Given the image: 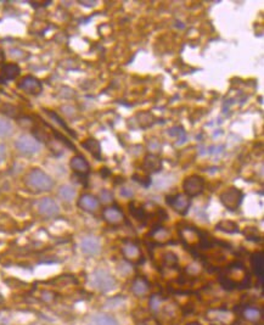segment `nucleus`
<instances>
[{
	"mask_svg": "<svg viewBox=\"0 0 264 325\" xmlns=\"http://www.w3.org/2000/svg\"><path fill=\"white\" fill-rule=\"evenodd\" d=\"M21 68L17 63H4L0 68V78L2 81H11L20 76Z\"/></svg>",
	"mask_w": 264,
	"mask_h": 325,
	"instance_id": "14",
	"label": "nucleus"
},
{
	"mask_svg": "<svg viewBox=\"0 0 264 325\" xmlns=\"http://www.w3.org/2000/svg\"><path fill=\"white\" fill-rule=\"evenodd\" d=\"M122 253L126 260L129 261V262H137L141 258L140 247L134 242H126L122 246Z\"/></svg>",
	"mask_w": 264,
	"mask_h": 325,
	"instance_id": "15",
	"label": "nucleus"
},
{
	"mask_svg": "<svg viewBox=\"0 0 264 325\" xmlns=\"http://www.w3.org/2000/svg\"><path fill=\"white\" fill-rule=\"evenodd\" d=\"M2 60H4V54H2V51L0 50V63L2 62Z\"/></svg>",
	"mask_w": 264,
	"mask_h": 325,
	"instance_id": "33",
	"label": "nucleus"
},
{
	"mask_svg": "<svg viewBox=\"0 0 264 325\" xmlns=\"http://www.w3.org/2000/svg\"><path fill=\"white\" fill-rule=\"evenodd\" d=\"M90 325H118L117 319L110 315H95L90 318Z\"/></svg>",
	"mask_w": 264,
	"mask_h": 325,
	"instance_id": "21",
	"label": "nucleus"
},
{
	"mask_svg": "<svg viewBox=\"0 0 264 325\" xmlns=\"http://www.w3.org/2000/svg\"><path fill=\"white\" fill-rule=\"evenodd\" d=\"M38 212L46 218H54L60 213V207L51 197H43L38 202Z\"/></svg>",
	"mask_w": 264,
	"mask_h": 325,
	"instance_id": "9",
	"label": "nucleus"
},
{
	"mask_svg": "<svg viewBox=\"0 0 264 325\" xmlns=\"http://www.w3.org/2000/svg\"><path fill=\"white\" fill-rule=\"evenodd\" d=\"M100 200L101 202H110L112 200V194L109 190H103L100 192Z\"/></svg>",
	"mask_w": 264,
	"mask_h": 325,
	"instance_id": "30",
	"label": "nucleus"
},
{
	"mask_svg": "<svg viewBox=\"0 0 264 325\" xmlns=\"http://www.w3.org/2000/svg\"><path fill=\"white\" fill-rule=\"evenodd\" d=\"M103 217L110 225H120L125 220V214L116 206H110L103 211Z\"/></svg>",
	"mask_w": 264,
	"mask_h": 325,
	"instance_id": "10",
	"label": "nucleus"
},
{
	"mask_svg": "<svg viewBox=\"0 0 264 325\" xmlns=\"http://www.w3.org/2000/svg\"><path fill=\"white\" fill-rule=\"evenodd\" d=\"M243 318L249 323H258V322L262 319L263 312L258 307H252V306H249V307H245L243 310Z\"/></svg>",
	"mask_w": 264,
	"mask_h": 325,
	"instance_id": "17",
	"label": "nucleus"
},
{
	"mask_svg": "<svg viewBox=\"0 0 264 325\" xmlns=\"http://www.w3.org/2000/svg\"><path fill=\"white\" fill-rule=\"evenodd\" d=\"M251 264L252 268H254L255 274L257 275L261 279V282H263L264 277V257L262 252H257L252 256L251 258Z\"/></svg>",
	"mask_w": 264,
	"mask_h": 325,
	"instance_id": "19",
	"label": "nucleus"
},
{
	"mask_svg": "<svg viewBox=\"0 0 264 325\" xmlns=\"http://www.w3.org/2000/svg\"><path fill=\"white\" fill-rule=\"evenodd\" d=\"M1 114L9 116V117H16V115H17V111H16V107L12 106V105H4L1 106Z\"/></svg>",
	"mask_w": 264,
	"mask_h": 325,
	"instance_id": "28",
	"label": "nucleus"
},
{
	"mask_svg": "<svg viewBox=\"0 0 264 325\" xmlns=\"http://www.w3.org/2000/svg\"><path fill=\"white\" fill-rule=\"evenodd\" d=\"M15 147L17 149L18 153H21L22 155L26 156H32L35 155L37 153H39L40 150V144L34 137L27 136V134H23V136L18 137L15 142Z\"/></svg>",
	"mask_w": 264,
	"mask_h": 325,
	"instance_id": "5",
	"label": "nucleus"
},
{
	"mask_svg": "<svg viewBox=\"0 0 264 325\" xmlns=\"http://www.w3.org/2000/svg\"><path fill=\"white\" fill-rule=\"evenodd\" d=\"M217 229L223 231V233H228V234H235L239 231V225L236 224L235 222L233 220H221V222L217 224Z\"/></svg>",
	"mask_w": 264,
	"mask_h": 325,
	"instance_id": "23",
	"label": "nucleus"
},
{
	"mask_svg": "<svg viewBox=\"0 0 264 325\" xmlns=\"http://www.w3.org/2000/svg\"><path fill=\"white\" fill-rule=\"evenodd\" d=\"M223 280H225V284L232 288H246V285H249L250 278L244 266L234 264L228 269L227 274L223 275Z\"/></svg>",
	"mask_w": 264,
	"mask_h": 325,
	"instance_id": "2",
	"label": "nucleus"
},
{
	"mask_svg": "<svg viewBox=\"0 0 264 325\" xmlns=\"http://www.w3.org/2000/svg\"><path fill=\"white\" fill-rule=\"evenodd\" d=\"M186 325H201L200 323H197V322H191V323L186 324Z\"/></svg>",
	"mask_w": 264,
	"mask_h": 325,
	"instance_id": "34",
	"label": "nucleus"
},
{
	"mask_svg": "<svg viewBox=\"0 0 264 325\" xmlns=\"http://www.w3.org/2000/svg\"><path fill=\"white\" fill-rule=\"evenodd\" d=\"M78 207L85 212H95L100 206V201L92 194H83L77 202Z\"/></svg>",
	"mask_w": 264,
	"mask_h": 325,
	"instance_id": "13",
	"label": "nucleus"
},
{
	"mask_svg": "<svg viewBox=\"0 0 264 325\" xmlns=\"http://www.w3.org/2000/svg\"><path fill=\"white\" fill-rule=\"evenodd\" d=\"M5 158H6V148H5V145L0 144V164L4 162Z\"/></svg>",
	"mask_w": 264,
	"mask_h": 325,
	"instance_id": "32",
	"label": "nucleus"
},
{
	"mask_svg": "<svg viewBox=\"0 0 264 325\" xmlns=\"http://www.w3.org/2000/svg\"><path fill=\"white\" fill-rule=\"evenodd\" d=\"M70 167H71V169L76 173V174L82 175V177H83V175L89 174V172H90L89 162H88L87 160H85L84 156H82V155L73 156L70 161Z\"/></svg>",
	"mask_w": 264,
	"mask_h": 325,
	"instance_id": "12",
	"label": "nucleus"
},
{
	"mask_svg": "<svg viewBox=\"0 0 264 325\" xmlns=\"http://www.w3.org/2000/svg\"><path fill=\"white\" fill-rule=\"evenodd\" d=\"M139 325H146V324H139Z\"/></svg>",
	"mask_w": 264,
	"mask_h": 325,
	"instance_id": "35",
	"label": "nucleus"
},
{
	"mask_svg": "<svg viewBox=\"0 0 264 325\" xmlns=\"http://www.w3.org/2000/svg\"><path fill=\"white\" fill-rule=\"evenodd\" d=\"M81 250L87 256H96L101 251V245L95 236H87L81 241Z\"/></svg>",
	"mask_w": 264,
	"mask_h": 325,
	"instance_id": "11",
	"label": "nucleus"
},
{
	"mask_svg": "<svg viewBox=\"0 0 264 325\" xmlns=\"http://www.w3.org/2000/svg\"><path fill=\"white\" fill-rule=\"evenodd\" d=\"M163 261H164V264H166L167 267H173V266H175V264H177L178 258H177V256L174 255V253L167 252L166 255H164Z\"/></svg>",
	"mask_w": 264,
	"mask_h": 325,
	"instance_id": "27",
	"label": "nucleus"
},
{
	"mask_svg": "<svg viewBox=\"0 0 264 325\" xmlns=\"http://www.w3.org/2000/svg\"><path fill=\"white\" fill-rule=\"evenodd\" d=\"M148 289H150V284L142 277H137L133 282V284H132V291H133V294L137 297H141L144 296V295H146L148 293Z\"/></svg>",
	"mask_w": 264,
	"mask_h": 325,
	"instance_id": "18",
	"label": "nucleus"
},
{
	"mask_svg": "<svg viewBox=\"0 0 264 325\" xmlns=\"http://www.w3.org/2000/svg\"><path fill=\"white\" fill-rule=\"evenodd\" d=\"M167 203L178 213L186 214L190 208L191 201L190 197L186 196L185 194H174L167 196Z\"/></svg>",
	"mask_w": 264,
	"mask_h": 325,
	"instance_id": "7",
	"label": "nucleus"
},
{
	"mask_svg": "<svg viewBox=\"0 0 264 325\" xmlns=\"http://www.w3.org/2000/svg\"><path fill=\"white\" fill-rule=\"evenodd\" d=\"M159 304H161V300H159V297L157 296V295H153V296L151 297V301H150L151 308H152L153 311H157V308L159 307Z\"/></svg>",
	"mask_w": 264,
	"mask_h": 325,
	"instance_id": "31",
	"label": "nucleus"
},
{
	"mask_svg": "<svg viewBox=\"0 0 264 325\" xmlns=\"http://www.w3.org/2000/svg\"><path fill=\"white\" fill-rule=\"evenodd\" d=\"M13 127L9 120L0 117V138H7L12 134Z\"/></svg>",
	"mask_w": 264,
	"mask_h": 325,
	"instance_id": "24",
	"label": "nucleus"
},
{
	"mask_svg": "<svg viewBox=\"0 0 264 325\" xmlns=\"http://www.w3.org/2000/svg\"><path fill=\"white\" fill-rule=\"evenodd\" d=\"M136 205H137V203H136ZM129 211H131V213L133 214V216L135 217L136 219H142L145 217L144 208H142L140 205H137V207H134L133 203H132V205L129 206Z\"/></svg>",
	"mask_w": 264,
	"mask_h": 325,
	"instance_id": "26",
	"label": "nucleus"
},
{
	"mask_svg": "<svg viewBox=\"0 0 264 325\" xmlns=\"http://www.w3.org/2000/svg\"><path fill=\"white\" fill-rule=\"evenodd\" d=\"M151 235H152L153 240H156L157 242H161L162 244V242H166L167 240H168L170 234H169V231L167 229H164V228L158 227L152 231V234H151Z\"/></svg>",
	"mask_w": 264,
	"mask_h": 325,
	"instance_id": "25",
	"label": "nucleus"
},
{
	"mask_svg": "<svg viewBox=\"0 0 264 325\" xmlns=\"http://www.w3.org/2000/svg\"><path fill=\"white\" fill-rule=\"evenodd\" d=\"M203 189H205V179L200 175L192 174L184 179L183 190L186 196H197L203 191Z\"/></svg>",
	"mask_w": 264,
	"mask_h": 325,
	"instance_id": "6",
	"label": "nucleus"
},
{
	"mask_svg": "<svg viewBox=\"0 0 264 325\" xmlns=\"http://www.w3.org/2000/svg\"><path fill=\"white\" fill-rule=\"evenodd\" d=\"M90 284L96 290L107 293V291H111L116 288L117 282L114 275H111V273L105 271V269H98L90 275Z\"/></svg>",
	"mask_w": 264,
	"mask_h": 325,
	"instance_id": "3",
	"label": "nucleus"
},
{
	"mask_svg": "<svg viewBox=\"0 0 264 325\" xmlns=\"http://www.w3.org/2000/svg\"><path fill=\"white\" fill-rule=\"evenodd\" d=\"M82 147H83L87 151H89L94 158H96L98 160H101V145L98 140L93 139V138H89V139L84 140V142L82 143Z\"/></svg>",
	"mask_w": 264,
	"mask_h": 325,
	"instance_id": "20",
	"label": "nucleus"
},
{
	"mask_svg": "<svg viewBox=\"0 0 264 325\" xmlns=\"http://www.w3.org/2000/svg\"><path fill=\"white\" fill-rule=\"evenodd\" d=\"M57 195H59L60 199L65 201V202H72V201L76 199L77 191L73 186L66 184V185L60 186L59 191H57Z\"/></svg>",
	"mask_w": 264,
	"mask_h": 325,
	"instance_id": "22",
	"label": "nucleus"
},
{
	"mask_svg": "<svg viewBox=\"0 0 264 325\" xmlns=\"http://www.w3.org/2000/svg\"><path fill=\"white\" fill-rule=\"evenodd\" d=\"M24 183L35 191H50L55 185L53 178L39 168H33L29 170L24 177Z\"/></svg>",
	"mask_w": 264,
	"mask_h": 325,
	"instance_id": "1",
	"label": "nucleus"
},
{
	"mask_svg": "<svg viewBox=\"0 0 264 325\" xmlns=\"http://www.w3.org/2000/svg\"><path fill=\"white\" fill-rule=\"evenodd\" d=\"M219 199L225 208H228L229 211H236L243 202L244 194L240 189L232 186V188L224 190Z\"/></svg>",
	"mask_w": 264,
	"mask_h": 325,
	"instance_id": "4",
	"label": "nucleus"
},
{
	"mask_svg": "<svg viewBox=\"0 0 264 325\" xmlns=\"http://www.w3.org/2000/svg\"><path fill=\"white\" fill-rule=\"evenodd\" d=\"M48 115H49V116H50V117H51V118H53V120H55V122H56V123H59V125H60V126H61V127H62V128H65V129H66V131H67V132H68V133H71V134H73V132H72V131H71V129H70V128H68V127H67V126H66V123L64 122V121H62V120H61V118H60V117H59V116H57L56 114H55V112H50V111H48Z\"/></svg>",
	"mask_w": 264,
	"mask_h": 325,
	"instance_id": "29",
	"label": "nucleus"
},
{
	"mask_svg": "<svg viewBox=\"0 0 264 325\" xmlns=\"http://www.w3.org/2000/svg\"><path fill=\"white\" fill-rule=\"evenodd\" d=\"M17 88L22 92L31 95H39L43 92V84L38 78L33 76H26L17 83Z\"/></svg>",
	"mask_w": 264,
	"mask_h": 325,
	"instance_id": "8",
	"label": "nucleus"
},
{
	"mask_svg": "<svg viewBox=\"0 0 264 325\" xmlns=\"http://www.w3.org/2000/svg\"><path fill=\"white\" fill-rule=\"evenodd\" d=\"M142 168L148 173H157L162 169V160L155 154H148L144 158Z\"/></svg>",
	"mask_w": 264,
	"mask_h": 325,
	"instance_id": "16",
	"label": "nucleus"
}]
</instances>
